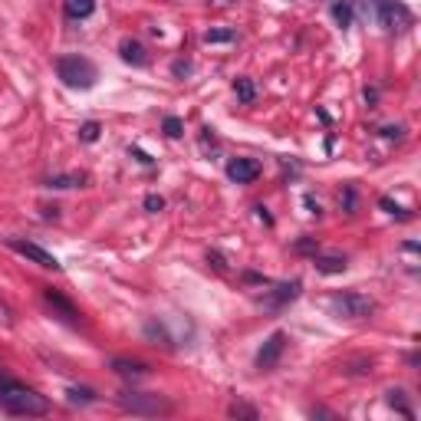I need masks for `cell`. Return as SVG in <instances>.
<instances>
[{
	"mask_svg": "<svg viewBox=\"0 0 421 421\" xmlns=\"http://www.w3.org/2000/svg\"><path fill=\"white\" fill-rule=\"evenodd\" d=\"M379 204H382V208L388 210V214H395V217H402V221H408V217H411L408 210H405V208H398V204H395V201H392V198H382V201H379Z\"/></svg>",
	"mask_w": 421,
	"mask_h": 421,
	"instance_id": "cell-23",
	"label": "cell"
},
{
	"mask_svg": "<svg viewBox=\"0 0 421 421\" xmlns=\"http://www.w3.org/2000/svg\"><path fill=\"white\" fill-rule=\"evenodd\" d=\"M382 135H385V138H402V125H385Z\"/></svg>",
	"mask_w": 421,
	"mask_h": 421,
	"instance_id": "cell-27",
	"label": "cell"
},
{
	"mask_svg": "<svg viewBox=\"0 0 421 421\" xmlns=\"http://www.w3.org/2000/svg\"><path fill=\"white\" fill-rule=\"evenodd\" d=\"M227 178L237 181V185H250V181H257V178H261V161L234 158L231 165H227Z\"/></svg>",
	"mask_w": 421,
	"mask_h": 421,
	"instance_id": "cell-8",
	"label": "cell"
},
{
	"mask_svg": "<svg viewBox=\"0 0 421 421\" xmlns=\"http://www.w3.org/2000/svg\"><path fill=\"white\" fill-rule=\"evenodd\" d=\"M375 13H379V24H382L385 30H405V26L411 24V10L402 3V0H379Z\"/></svg>",
	"mask_w": 421,
	"mask_h": 421,
	"instance_id": "cell-6",
	"label": "cell"
},
{
	"mask_svg": "<svg viewBox=\"0 0 421 421\" xmlns=\"http://www.w3.org/2000/svg\"><path fill=\"white\" fill-rule=\"evenodd\" d=\"M346 208H349V214H356V191L352 188H346Z\"/></svg>",
	"mask_w": 421,
	"mask_h": 421,
	"instance_id": "cell-28",
	"label": "cell"
},
{
	"mask_svg": "<svg viewBox=\"0 0 421 421\" xmlns=\"http://www.w3.org/2000/svg\"><path fill=\"white\" fill-rule=\"evenodd\" d=\"M7 247L17 250V254H20V257H26L30 263L43 267V270H63V263L53 257L50 250H43L40 244H33V240H20V237H10V240H7Z\"/></svg>",
	"mask_w": 421,
	"mask_h": 421,
	"instance_id": "cell-5",
	"label": "cell"
},
{
	"mask_svg": "<svg viewBox=\"0 0 421 421\" xmlns=\"http://www.w3.org/2000/svg\"><path fill=\"white\" fill-rule=\"evenodd\" d=\"M56 73L69 89H92L99 79V69L92 66L86 56H60L56 60Z\"/></svg>",
	"mask_w": 421,
	"mask_h": 421,
	"instance_id": "cell-2",
	"label": "cell"
},
{
	"mask_svg": "<svg viewBox=\"0 0 421 421\" xmlns=\"http://www.w3.org/2000/svg\"><path fill=\"white\" fill-rule=\"evenodd\" d=\"M185 73H191V63H174V76H185Z\"/></svg>",
	"mask_w": 421,
	"mask_h": 421,
	"instance_id": "cell-29",
	"label": "cell"
},
{
	"mask_svg": "<svg viewBox=\"0 0 421 421\" xmlns=\"http://www.w3.org/2000/svg\"><path fill=\"white\" fill-rule=\"evenodd\" d=\"M161 208H165V201H161L158 195H149V198H145V210H151V214H158Z\"/></svg>",
	"mask_w": 421,
	"mask_h": 421,
	"instance_id": "cell-25",
	"label": "cell"
},
{
	"mask_svg": "<svg viewBox=\"0 0 421 421\" xmlns=\"http://www.w3.org/2000/svg\"><path fill=\"white\" fill-rule=\"evenodd\" d=\"M329 310L336 316H342V320H365L372 310H375V303H372L365 293H356V290H349V293H336L329 299Z\"/></svg>",
	"mask_w": 421,
	"mask_h": 421,
	"instance_id": "cell-4",
	"label": "cell"
},
{
	"mask_svg": "<svg viewBox=\"0 0 421 421\" xmlns=\"http://www.w3.org/2000/svg\"><path fill=\"white\" fill-rule=\"evenodd\" d=\"M165 135H168V138H181V135H185V122H181L178 115H168V119H165Z\"/></svg>",
	"mask_w": 421,
	"mask_h": 421,
	"instance_id": "cell-20",
	"label": "cell"
},
{
	"mask_svg": "<svg viewBox=\"0 0 421 421\" xmlns=\"http://www.w3.org/2000/svg\"><path fill=\"white\" fill-rule=\"evenodd\" d=\"M234 37H237L234 30H208L204 33V43H231Z\"/></svg>",
	"mask_w": 421,
	"mask_h": 421,
	"instance_id": "cell-21",
	"label": "cell"
},
{
	"mask_svg": "<svg viewBox=\"0 0 421 421\" xmlns=\"http://www.w3.org/2000/svg\"><path fill=\"white\" fill-rule=\"evenodd\" d=\"M66 395H69L73 405H89V402H96V392H92V388H69Z\"/></svg>",
	"mask_w": 421,
	"mask_h": 421,
	"instance_id": "cell-19",
	"label": "cell"
},
{
	"mask_svg": "<svg viewBox=\"0 0 421 421\" xmlns=\"http://www.w3.org/2000/svg\"><path fill=\"white\" fill-rule=\"evenodd\" d=\"M0 411H7V415H26L30 418V415H47L50 411V402L20 382H0Z\"/></svg>",
	"mask_w": 421,
	"mask_h": 421,
	"instance_id": "cell-1",
	"label": "cell"
},
{
	"mask_svg": "<svg viewBox=\"0 0 421 421\" xmlns=\"http://www.w3.org/2000/svg\"><path fill=\"white\" fill-rule=\"evenodd\" d=\"M119 53H122V60L132 63V66H145V63H149V53H145V47H142L138 40H122Z\"/></svg>",
	"mask_w": 421,
	"mask_h": 421,
	"instance_id": "cell-12",
	"label": "cell"
},
{
	"mask_svg": "<svg viewBox=\"0 0 421 421\" xmlns=\"http://www.w3.org/2000/svg\"><path fill=\"white\" fill-rule=\"evenodd\" d=\"M132 155H135V158L142 161V165H151V158H149V155H145V151H142V149H135V151H132Z\"/></svg>",
	"mask_w": 421,
	"mask_h": 421,
	"instance_id": "cell-30",
	"label": "cell"
},
{
	"mask_svg": "<svg viewBox=\"0 0 421 421\" xmlns=\"http://www.w3.org/2000/svg\"><path fill=\"white\" fill-rule=\"evenodd\" d=\"M112 372L122 375V379H145L149 365L145 362H132V359H112Z\"/></svg>",
	"mask_w": 421,
	"mask_h": 421,
	"instance_id": "cell-11",
	"label": "cell"
},
{
	"mask_svg": "<svg viewBox=\"0 0 421 421\" xmlns=\"http://www.w3.org/2000/svg\"><path fill=\"white\" fill-rule=\"evenodd\" d=\"M86 181V174H56L47 181V188H79Z\"/></svg>",
	"mask_w": 421,
	"mask_h": 421,
	"instance_id": "cell-17",
	"label": "cell"
},
{
	"mask_svg": "<svg viewBox=\"0 0 421 421\" xmlns=\"http://www.w3.org/2000/svg\"><path fill=\"white\" fill-rule=\"evenodd\" d=\"M10 322H13V313H10V306H7V303L0 299V326H10Z\"/></svg>",
	"mask_w": 421,
	"mask_h": 421,
	"instance_id": "cell-26",
	"label": "cell"
},
{
	"mask_svg": "<svg viewBox=\"0 0 421 421\" xmlns=\"http://www.w3.org/2000/svg\"><path fill=\"white\" fill-rule=\"evenodd\" d=\"M388 405H392V408H398L405 418H411V415H415V411H411V405L405 402V392H402V388H392V392H388Z\"/></svg>",
	"mask_w": 421,
	"mask_h": 421,
	"instance_id": "cell-18",
	"label": "cell"
},
{
	"mask_svg": "<svg viewBox=\"0 0 421 421\" xmlns=\"http://www.w3.org/2000/svg\"><path fill=\"white\" fill-rule=\"evenodd\" d=\"M63 10L69 20H86L89 13L96 10V0H63Z\"/></svg>",
	"mask_w": 421,
	"mask_h": 421,
	"instance_id": "cell-14",
	"label": "cell"
},
{
	"mask_svg": "<svg viewBox=\"0 0 421 421\" xmlns=\"http://www.w3.org/2000/svg\"><path fill=\"white\" fill-rule=\"evenodd\" d=\"M283 349H286V333H276L263 342V349L257 352V369H273L276 362H280V356H283Z\"/></svg>",
	"mask_w": 421,
	"mask_h": 421,
	"instance_id": "cell-7",
	"label": "cell"
},
{
	"mask_svg": "<svg viewBox=\"0 0 421 421\" xmlns=\"http://www.w3.org/2000/svg\"><path fill=\"white\" fill-rule=\"evenodd\" d=\"M234 92L240 102H254V96H257V89H254V79H247V76H240L234 83Z\"/></svg>",
	"mask_w": 421,
	"mask_h": 421,
	"instance_id": "cell-16",
	"label": "cell"
},
{
	"mask_svg": "<svg viewBox=\"0 0 421 421\" xmlns=\"http://www.w3.org/2000/svg\"><path fill=\"white\" fill-rule=\"evenodd\" d=\"M313 267L320 273H342L349 263H346V257H339V254H322V257L316 254V257H313Z\"/></svg>",
	"mask_w": 421,
	"mask_h": 421,
	"instance_id": "cell-13",
	"label": "cell"
},
{
	"mask_svg": "<svg viewBox=\"0 0 421 421\" xmlns=\"http://www.w3.org/2000/svg\"><path fill=\"white\" fill-rule=\"evenodd\" d=\"M43 299H47V306L60 313V316H63L66 322H73V326H79V310H76V306H73V303H69L66 297H60L56 290H43Z\"/></svg>",
	"mask_w": 421,
	"mask_h": 421,
	"instance_id": "cell-9",
	"label": "cell"
},
{
	"mask_svg": "<svg viewBox=\"0 0 421 421\" xmlns=\"http://www.w3.org/2000/svg\"><path fill=\"white\" fill-rule=\"evenodd\" d=\"M119 405L125 411H132V415H145V418H151V415H168L172 411V402L168 398L149 395V392H122L119 395Z\"/></svg>",
	"mask_w": 421,
	"mask_h": 421,
	"instance_id": "cell-3",
	"label": "cell"
},
{
	"mask_svg": "<svg viewBox=\"0 0 421 421\" xmlns=\"http://www.w3.org/2000/svg\"><path fill=\"white\" fill-rule=\"evenodd\" d=\"M299 280H293V283H283V286H276V290H273L270 297H267V306H270V310H280V306H286V303H293V299L299 297Z\"/></svg>",
	"mask_w": 421,
	"mask_h": 421,
	"instance_id": "cell-10",
	"label": "cell"
},
{
	"mask_svg": "<svg viewBox=\"0 0 421 421\" xmlns=\"http://www.w3.org/2000/svg\"><path fill=\"white\" fill-rule=\"evenodd\" d=\"M333 17H336V24L342 26V30L352 26V7H349L346 0H336V3H333Z\"/></svg>",
	"mask_w": 421,
	"mask_h": 421,
	"instance_id": "cell-15",
	"label": "cell"
},
{
	"mask_svg": "<svg viewBox=\"0 0 421 421\" xmlns=\"http://www.w3.org/2000/svg\"><path fill=\"white\" fill-rule=\"evenodd\" d=\"M231 415H234V418H250V421H254V418H257V408H250V405H237V402H234V405H231Z\"/></svg>",
	"mask_w": 421,
	"mask_h": 421,
	"instance_id": "cell-24",
	"label": "cell"
},
{
	"mask_svg": "<svg viewBox=\"0 0 421 421\" xmlns=\"http://www.w3.org/2000/svg\"><path fill=\"white\" fill-rule=\"evenodd\" d=\"M99 122H83L79 125V138H83V142H96V138H99Z\"/></svg>",
	"mask_w": 421,
	"mask_h": 421,
	"instance_id": "cell-22",
	"label": "cell"
},
{
	"mask_svg": "<svg viewBox=\"0 0 421 421\" xmlns=\"http://www.w3.org/2000/svg\"><path fill=\"white\" fill-rule=\"evenodd\" d=\"M214 3H234V0H214Z\"/></svg>",
	"mask_w": 421,
	"mask_h": 421,
	"instance_id": "cell-31",
	"label": "cell"
}]
</instances>
